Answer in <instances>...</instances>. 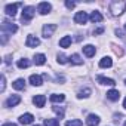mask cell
<instances>
[{"label": "cell", "mask_w": 126, "mask_h": 126, "mask_svg": "<svg viewBox=\"0 0 126 126\" xmlns=\"http://www.w3.org/2000/svg\"><path fill=\"white\" fill-rule=\"evenodd\" d=\"M65 99V95H62V94H53L50 95V101L52 102H62Z\"/></svg>", "instance_id": "603a6c76"}, {"label": "cell", "mask_w": 126, "mask_h": 126, "mask_svg": "<svg viewBox=\"0 0 126 126\" xmlns=\"http://www.w3.org/2000/svg\"><path fill=\"white\" fill-rule=\"evenodd\" d=\"M116 34H117V36H119V37H123V36H122V34H123V33H122V30H119V28H117V30H116Z\"/></svg>", "instance_id": "d6a6232c"}, {"label": "cell", "mask_w": 126, "mask_h": 126, "mask_svg": "<svg viewBox=\"0 0 126 126\" xmlns=\"http://www.w3.org/2000/svg\"><path fill=\"white\" fill-rule=\"evenodd\" d=\"M21 6V3H12V5H6V8H5V12H6V15H9V16H15L16 15V9Z\"/></svg>", "instance_id": "ba28073f"}, {"label": "cell", "mask_w": 126, "mask_h": 126, "mask_svg": "<svg viewBox=\"0 0 126 126\" xmlns=\"http://www.w3.org/2000/svg\"><path fill=\"white\" fill-rule=\"evenodd\" d=\"M107 98H108L110 101H117V99L120 98V92L116 91V89H111V91L107 92Z\"/></svg>", "instance_id": "ac0fdd59"}, {"label": "cell", "mask_w": 126, "mask_h": 126, "mask_svg": "<svg viewBox=\"0 0 126 126\" xmlns=\"http://www.w3.org/2000/svg\"><path fill=\"white\" fill-rule=\"evenodd\" d=\"M53 111H55L59 117H64V108H61V107H53Z\"/></svg>", "instance_id": "f1b7e54d"}, {"label": "cell", "mask_w": 126, "mask_h": 126, "mask_svg": "<svg viewBox=\"0 0 126 126\" xmlns=\"http://www.w3.org/2000/svg\"><path fill=\"white\" fill-rule=\"evenodd\" d=\"M5 88H6V77L5 76H2V86H0V91H5Z\"/></svg>", "instance_id": "f546056e"}, {"label": "cell", "mask_w": 126, "mask_h": 126, "mask_svg": "<svg viewBox=\"0 0 126 126\" xmlns=\"http://www.w3.org/2000/svg\"><path fill=\"white\" fill-rule=\"evenodd\" d=\"M125 30H126V24H125Z\"/></svg>", "instance_id": "8d00e7d4"}, {"label": "cell", "mask_w": 126, "mask_h": 126, "mask_svg": "<svg viewBox=\"0 0 126 126\" xmlns=\"http://www.w3.org/2000/svg\"><path fill=\"white\" fill-rule=\"evenodd\" d=\"M45 126H59L58 119H45Z\"/></svg>", "instance_id": "484cf974"}, {"label": "cell", "mask_w": 126, "mask_h": 126, "mask_svg": "<svg viewBox=\"0 0 126 126\" xmlns=\"http://www.w3.org/2000/svg\"><path fill=\"white\" fill-rule=\"evenodd\" d=\"M33 122H34V116L30 114V113H25V114H22V116L19 117V123H21V125H30V123H33Z\"/></svg>", "instance_id": "8fae6325"}, {"label": "cell", "mask_w": 126, "mask_h": 126, "mask_svg": "<svg viewBox=\"0 0 126 126\" xmlns=\"http://www.w3.org/2000/svg\"><path fill=\"white\" fill-rule=\"evenodd\" d=\"M89 19L95 24V22H101L104 18H102V15H101V12H98V11H94L91 15H89Z\"/></svg>", "instance_id": "e0dca14e"}, {"label": "cell", "mask_w": 126, "mask_h": 126, "mask_svg": "<svg viewBox=\"0 0 126 126\" xmlns=\"http://www.w3.org/2000/svg\"><path fill=\"white\" fill-rule=\"evenodd\" d=\"M16 65H18V68H28L30 67V61L27 59V58H22V59H19L18 62H16Z\"/></svg>", "instance_id": "cb8c5ba5"}, {"label": "cell", "mask_w": 126, "mask_h": 126, "mask_svg": "<svg viewBox=\"0 0 126 126\" xmlns=\"http://www.w3.org/2000/svg\"><path fill=\"white\" fill-rule=\"evenodd\" d=\"M34 12H36V9H34L33 6H25L24 11H22V22L31 21L33 16H34Z\"/></svg>", "instance_id": "3957f363"}, {"label": "cell", "mask_w": 126, "mask_h": 126, "mask_svg": "<svg viewBox=\"0 0 126 126\" xmlns=\"http://www.w3.org/2000/svg\"><path fill=\"white\" fill-rule=\"evenodd\" d=\"M71 45V36H64L59 40V46L61 47H68Z\"/></svg>", "instance_id": "44dd1931"}, {"label": "cell", "mask_w": 126, "mask_h": 126, "mask_svg": "<svg viewBox=\"0 0 126 126\" xmlns=\"http://www.w3.org/2000/svg\"><path fill=\"white\" fill-rule=\"evenodd\" d=\"M14 88H15L16 91H22V89L25 88V80H24V79H16V80L14 82Z\"/></svg>", "instance_id": "7402d4cb"}, {"label": "cell", "mask_w": 126, "mask_h": 126, "mask_svg": "<svg viewBox=\"0 0 126 126\" xmlns=\"http://www.w3.org/2000/svg\"><path fill=\"white\" fill-rule=\"evenodd\" d=\"M102 31H104V28H102V27H101V28H96V30H95V31H94V34H101V33H102Z\"/></svg>", "instance_id": "1f68e13d"}, {"label": "cell", "mask_w": 126, "mask_h": 126, "mask_svg": "<svg viewBox=\"0 0 126 126\" xmlns=\"http://www.w3.org/2000/svg\"><path fill=\"white\" fill-rule=\"evenodd\" d=\"M123 126H126V122H125V123H123Z\"/></svg>", "instance_id": "d590c367"}, {"label": "cell", "mask_w": 126, "mask_h": 126, "mask_svg": "<svg viewBox=\"0 0 126 126\" xmlns=\"http://www.w3.org/2000/svg\"><path fill=\"white\" fill-rule=\"evenodd\" d=\"M68 59H70L71 64H74V65H82V64H83V59H82V58H80V55H77V53L71 55Z\"/></svg>", "instance_id": "ffe728a7"}, {"label": "cell", "mask_w": 126, "mask_h": 126, "mask_svg": "<svg viewBox=\"0 0 126 126\" xmlns=\"http://www.w3.org/2000/svg\"><path fill=\"white\" fill-rule=\"evenodd\" d=\"M88 19H89V16H88V14L86 12H77L76 15H74V22L76 24H86L88 22Z\"/></svg>", "instance_id": "5b68a950"}, {"label": "cell", "mask_w": 126, "mask_h": 126, "mask_svg": "<svg viewBox=\"0 0 126 126\" xmlns=\"http://www.w3.org/2000/svg\"><path fill=\"white\" fill-rule=\"evenodd\" d=\"M50 9H52V6H50V3H47V2H42V3H39V6H37V11H39V14H42V15H47V14L50 12Z\"/></svg>", "instance_id": "52a82bcc"}, {"label": "cell", "mask_w": 126, "mask_h": 126, "mask_svg": "<svg viewBox=\"0 0 126 126\" xmlns=\"http://www.w3.org/2000/svg\"><path fill=\"white\" fill-rule=\"evenodd\" d=\"M36 126H40V125H36Z\"/></svg>", "instance_id": "74e56055"}, {"label": "cell", "mask_w": 126, "mask_h": 126, "mask_svg": "<svg viewBox=\"0 0 126 126\" xmlns=\"http://www.w3.org/2000/svg\"><path fill=\"white\" fill-rule=\"evenodd\" d=\"M19 102H21V96H19V95H11V96L6 99L5 105H6V107H15V105H18Z\"/></svg>", "instance_id": "9c48e42d"}, {"label": "cell", "mask_w": 126, "mask_h": 126, "mask_svg": "<svg viewBox=\"0 0 126 126\" xmlns=\"http://www.w3.org/2000/svg\"><path fill=\"white\" fill-rule=\"evenodd\" d=\"M111 65H113V61H111L110 56H104V58L99 61V67H101V68H110Z\"/></svg>", "instance_id": "2e32d148"}, {"label": "cell", "mask_w": 126, "mask_h": 126, "mask_svg": "<svg viewBox=\"0 0 126 126\" xmlns=\"http://www.w3.org/2000/svg\"><path fill=\"white\" fill-rule=\"evenodd\" d=\"M33 102H34V105L36 107H39V108H42V107H45V102H46V96L45 95H36L34 98H33Z\"/></svg>", "instance_id": "30bf717a"}, {"label": "cell", "mask_w": 126, "mask_h": 126, "mask_svg": "<svg viewBox=\"0 0 126 126\" xmlns=\"http://www.w3.org/2000/svg\"><path fill=\"white\" fill-rule=\"evenodd\" d=\"M123 107H125V108H126V98H125V99H123Z\"/></svg>", "instance_id": "e575fe53"}, {"label": "cell", "mask_w": 126, "mask_h": 126, "mask_svg": "<svg viewBox=\"0 0 126 126\" xmlns=\"http://www.w3.org/2000/svg\"><path fill=\"white\" fill-rule=\"evenodd\" d=\"M125 83H126V80H125Z\"/></svg>", "instance_id": "f35d334b"}, {"label": "cell", "mask_w": 126, "mask_h": 126, "mask_svg": "<svg viewBox=\"0 0 126 126\" xmlns=\"http://www.w3.org/2000/svg\"><path fill=\"white\" fill-rule=\"evenodd\" d=\"M83 53H85L88 58H92V56L96 53V49H95L94 45H86V46H83Z\"/></svg>", "instance_id": "7c38bea8"}, {"label": "cell", "mask_w": 126, "mask_h": 126, "mask_svg": "<svg viewBox=\"0 0 126 126\" xmlns=\"http://www.w3.org/2000/svg\"><path fill=\"white\" fill-rule=\"evenodd\" d=\"M65 126H82V122L77 120V119H74V120H68V122L65 123Z\"/></svg>", "instance_id": "4316f807"}, {"label": "cell", "mask_w": 126, "mask_h": 126, "mask_svg": "<svg viewBox=\"0 0 126 126\" xmlns=\"http://www.w3.org/2000/svg\"><path fill=\"white\" fill-rule=\"evenodd\" d=\"M91 92H92V91L88 89V88H86V89H82V91L77 94V98H79V99H82V98H88V96L91 95Z\"/></svg>", "instance_id": "d4e9b609"}, {"label": "cell", "mask_w": 126, "mask_h": 126, "mask_svg": "<svg viewBox=\"0 0 126 126\" xmlns=\"http://www.w3.org/2000/svg\"><path fill=\"white\" fill-rule=\"evenodd\" d=\"M56 61L59 62V64H65V62H67V56L62 55V53H59V55L56 56Z\"/></svg>", "instance_id": "83f0119b"}, {"label": "cell", "mask_w": 126, "mask_h": 126, "mask_svg": "<svg viewBox=\"0 0 126 126\" xmlns=\"http://www.w3.org/2000/svg\"><path fill=\"white\" fill-rule=\"evenodd\" d=\"M2 126H18L16 123H5V125H2Z\"/></svg>", "instance_id": "836d02e7"}, {"label": "cell", "mask_w": 126, "mask_h": 126, "mask_svg": "<svg viewBox=\"0 0 126 126\" xmlns=\"http://www.w3.org/2000/svg\"><path fill=\"white\" fill-rule=\"evenodd\" d=\"M39 45H40V40L36 36H33V34H28L27 36V40H25V46L27 47H36Z\"/></svg>", "instance_id": "8992f818"}, {"label": "cell", "mask_w": 126, "mask_h": 126, "mask_svg": "<svg viewBox=\"0 0 126 126\" xmlns=\"http://www.w3.org/2000/svg\"><path fill=\"white\" fill-rule=\"evenodd\" d=\"M108 9H110V12H111L113 16H119V15H122L125 12L126 3L122 2V0H113V2L110 3V6H108Z\"/></svg>", "instance_id": "6da1fadb"}, {"label": "cell", "mask_w": 126, "mask_h": 126, "mask_svg": "<svg viewBox=\"0 0 126 126\" xmlns=\"http://www.w3.org/2000/svg\"><path fill=\"white\" fill-rule=\"evenodd\" d=\"M28 80H30V83H31L33 86H42V83H43V79H42V76H39V74H31Z\"/></svg>", "instance_id": "5bb4252c"}, {"label": "cell", "mask_w": 126, "mask_h": 126, "mask_svg": "<svg viewBox=\"0 0 126 126\" xmlns=\"http://www.w3.org/2000/svg\"><path fill=\"white\" fill-rule=\"evenodd\" d=\"M46 62V56L43 53H36L34 55V64L36 65H43Z\"/></svg>", "instance_id": "d6986e66"}, {"label": "cell", "mask_w": 126, "mask_h": 126, "mask_svg": "<svg viewBox=\"0 0 126 126\" xmlns=\"http://www.w3.org/2000/svg\"><path fill=\"white\" fill-rule=\"evenodd\" d=\"M65 6H67L68 9H73V8L76 6V3H74V2H70V0H67V2H65Z\"/></svg>", "instance_id": "4dcf8cb0"}, {"label": "cell", "mask_w": 126, "mask_h": 126, "mask_svg": "<svg viewBox=\"0 0 126 126\" xmlns=\"http://www.w3.org/2000/svg\"><path fill=\"white\" fill-rule=\"evenodd\" d=\"M96 80H98L99 85H105V86H114L116 85V82L113 79H108V77H104V76H98Z\"/></svg>", "instance_id": "9a60e30c"}, {"label": "cell", "mask_w": 126, "mask_h": 126, "mask_svg": "<svg viewBox=\"0 0 126 126\" xmlns=\"http://www.w3.org/2000/svg\"><path fill=\"white\" fill-rule=\"evenodd\" d=\"M86 125L88 126H98L99 125V117L96 114H89L86 119Z\"/></svg>", "instance_id": "4fadbf2b"}, {"label": "cell", "mask_w": 126, "mask_h": 126, "mask_svg": "<svg viewBox=\"0 0 126 126\" xmlns=\"http://www.w3.org/2000/svg\"><path fill=\"white\" fill-rule=\"evenodd\" d=\"M2 31H3L5 34H15V33L18 31V27H16V24L9 22L8 19H5L3 24H2Z\"/></svg>", "instance_id": "7a4b0ae2"}, {"label": "cell", "mask_w": 126, "mask_h": 126, "mask_svg": "<svg viewBox=\"0 0 126 126\" xmlns=\"http://www.w3.org/2000/svg\"><path fill=\"white\" fill-rule=\"evenodd\" d=\"M55 30H56V24H46V25H43V28H42V34H43L45 39H47V37H50V36L53 34Z\"/></svg>", "instance_id": "277c9868"}]
</instances>
